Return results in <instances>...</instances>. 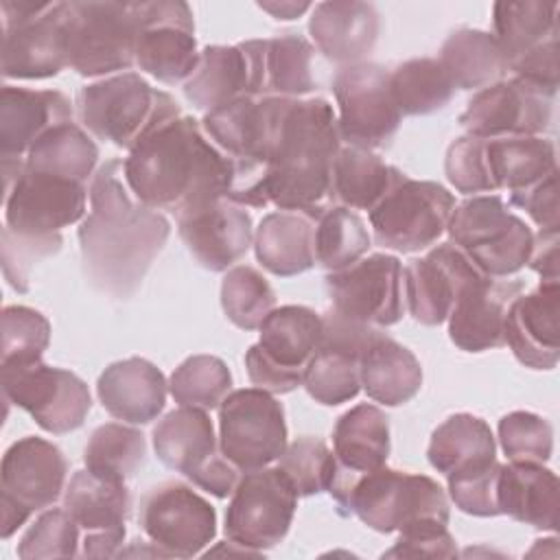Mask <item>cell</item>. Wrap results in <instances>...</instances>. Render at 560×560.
<instances>
[{
    "instance_id": "6da1fadb",
    "label": "cell",
    "mask_w": 560,
    "mask_h": 560,
    "mask_svg": "<svg viewBox=\"0 0 560 560\" xmlns=\"http://www.w3.org/2000/svg\"><path fill=\"white\" fill-rule=\"evenodd\" d=\"M88 197L90 212L79 225L83 271L101 293L127 300L162 254L171 223L133 197L118 158L96 168Z\"/></svg>"
},
{
    "instance_id": "7a4b0ae2",
    "label": "cell",
    "mask_w": 560,
    "mask_h": 560,
    "mask_svg": "<svg viewBox=\"0 0 560 560\" xmlns=\"http://www.w3.org/2000/svg\"><path fill=\"white\" fill-rule=\"evenodd\" d=\"M122 173L138 201L175 217L210 197H232L236 186V164L192 116L173 118L140 140L122 160Z\"/></svg>"
},
{
    "instance_id": "3957f363",
    "label": "cell",
    "mask_w": 560,
    "mask_h": 560,
    "mask_svg": "<svg viewBox=\"0 0 560 560\" xmlns=\"http://www.w3.org/2000/svg\"><path fill=\"white\" fill-rule=\"evenodd\" d=\"M341 147L337 114L326 98H291L262 175L265 206L324 208Z\"/></svg>"
},
{
    "instance_id": "277c9868",
    "label": "cell",
    "mask_w": 560,
    "mask_h": 560,
    "mask_svg": "<svg viewBox=\"0 0 560 560\" xmlns=\"http://www.w3.org/2000/svg\"><path fill=\"white\" fill-rule=\"evenodd\" d=\"M328 492L343 514H354L381 534L448 525L451 516L446 492L435 479L387 466L361 475L337 468Z\"/></svg>"
},
{
    "instance_id": "5b68a950",
    "label": "cell",
    "mask_w": 560,
    "mask_h": 560,
    "mask_svg": "<svg viewBox=\"0 0 560 560\" xmlns=\"http://www.w3.org/2000/svg\"><path fill=\"white\" fill-rule=\"evenodd\" d=\"M74 105L88 133L127 151L164 122L182 116L177 101L138 72H120L83 85Z\"/></svg>"
},
{
    "instance_id": "8992f818",
    "label": "cell",
    "mask_w": 560,
    "mask_h": 560,
    "mask_svg": "<svg viewBox=\"0 0 560 560\" xmlns=\"http://www.w3.org/2000/svg\"><path fill=\"white\" fill-rule=\"evenodd\" d=\"M446 232L451 243L490 278L521 271L534 245L532 228L510 212L501 195H475L455 203Z\"/></svg>"
},
{
    "instance_id": "52a82bcc",
    "label": "cell",
    "mask_w": 560,
    "mask_h": 560,
    "mask_svg": "<svg viewBox=\"0 0 560 560\" xmlns=\"http://www.w3.org/2000/svg\"><path fill=\"white\" fill-rule=\"evenodd\" d=\"M133 2H66L68 66L81 77L129 72L136 63Z\"/></svg>"
},
{
    "instance_id": "ba28073f",
    "label": "cell",
    "mask_w": 560,
    "mask_h": 560,
    "mask_svg": "<svg viewBox=\"0 0 560 560\" xmlns=\"http://www.w3.org/2000/svg\"><path fill=\"white\" fill-rule=\"evenodd\" d=\"M260 339L245 352L247 376L269 394H289L304 383L306 368L322 339V313L287 304L260 324Z\"/></svg>"
},
{
    "instance_id": "9c48e42d",
    "label": "cell",
    "mask_w": 560,
    "mask_h": 560,
    "mask_svg": "<svg viewBox=\"0 0 560 560\" xmlns=\"http://www.w3.org/2000/svg\"><path fill=\"white\" fill-rule=\"evenodd\" d=\"M2 77L50 79L68 66L66 2L2 0Z\"/></svg>"
},
{
    "instance_id": "30bf717a",
    "label": "cell",
    "mask_w": 560,
    "mask_h": 560,
    "mask_svg": "<svg viewBox=\"0 0 560 560\" xmlns=\"http://www.w3.org/2000/svg\"><path fill=\"white\" fill-rule=\"evenodd\" d=\"M455 210V197L438 182L400 173L387 195L370 210L376 245L413 254L438 243Z\"/></svg>"
},
{
    "instance_id": "8fae6325",
    "label": "cell",
    "mask_w": 560,
    "mask_h": 560,
    "mask_svg": "<svg viewBox=\"0 0 560 560\" xmlns=\"http://www.w3.org/2000/svg\"><path fill=\"white\" fill-rule=\"evenodd\" d=\"M298 492L276 468H256L241 475L225 510V536L254 553L276 547L291 529Z\"/></svg>"
},
{
    "instance_id": "7c38bea8",
    "label": "cell",
    "mask_w": 560,
    "mask_h": 560,
    "mask_svg": "<svg viewBox=\"0 0 560 560\" xmlns=\"http://www.w3.org/2000/svg\"><path fill=\"white\" fill-rule=\"evenodd\" d=\"M341 142L359 149H383L396 136L402 114L389 90V70L361 61L341 66L332 77Z\"/></svg>"
},
{
    "instance_id": "4fadbf2b",
    "label": "cell",
    "mask_w": 560,
    "mask_h": 560,
    "mask_svg": "<svg viewBox=\"0 0 560 560\" xmlns=\"http://www.w3.org/2000/svg\"><path fill=\"white\" fill-rule=\"evenodd\" d=\"M219 446L241 472L269 466L287 448L282 405L260 387L230 392L219 405Z\"/></svg>"
},
{
    "instance_id": "5bb4252c",
    "label": "cell",
    "mask_w": 560,
    "mask_h": 560,
    "mask_svg": "<svg viewBox=\"0 0 560 560\" xmlns=\"http://www.w3.org/2000/svg\"><path fill=\"white\" fill-rule=\"evenodd\" d=\"M2 394L55 435L77 431L92 409L90 389L74 372L42 361L2 365Z\"/></svg>"
},
{
    "instance_id": "9a60e30c",
    "label": "cell",
    "mask_w": 560,
    "mask_h": 560,
    "mask_svg": "<svg viewBox=\"0 0 560 560\" xmlns=\"http://www.w3.org/2000/svg\"><path fill=\"white\" fill-rule=\"evenodd\" d=\"M330 308L339 315L387 328L402 319V265L392 254H370L354 265L326 276Z\"/></svg>"
},
{
    "instance_id": "2e32d148",
    "label": "cell",
    "mask_w": 560,
    "mask_h": 560,
    "mask_svg": "<svg viewBox=\"0 0 560 560\" xmlns=\"http://www.w3.org/2000/svg\"><path fill=\"white\" fill-rule=\"evenodd\" d=\"M136 66L162 83H186L199 52L192 11L182 0L133 2Z\"/></svg>"
},
{
    "instance_id": "e0dca14e",
    "label": "cell",
    "mask_w": 560,
    "mask_h": 560,
    "mask_svg": "<svg viewBox=\"0 0 560 560\" xmlns=\"http://www.w3.org/2000/svg\"><path fill=\"white\" fill-rule=\"evenodd\" d=\"M138 518L151 545L168 558H192L217 536V512L210 501L179 481L153 486L140 501Z\"/></svg>"
},
{
    "instance_id": "ac0fdd59",
    "label": "cell",
    "mask_w": 560,
    "mask_h": 560,
    "mask_svg": "<svg viewBox=\"0 0 560 560\" xmlns=\"http://www.w3.org/2000/svg\"><path fill=\"white\" fill-rule=\"evenodd\" d=\"M88 188L74 179L24 166L4 190V228L22 236H50L83 221Z\"/></svg>"
},
{
    "instance_id": "d6986e66",
    "label": "cell",
    "mask_w": 560,
    "mask_h": 560,
    "mask_svg": "<svg viewBox=\"0 0 560 560\" xmlns=\"http://www.w3.org/2000/svg\"><path fill=\"white\" fill-rule=\"evenodd\" d=\"M556 94L523 79H501L479 90L459 116L468 136H540L551 127Z\"/></svg>"
},
{
    "instance_id": "ffe728a7",
    "label": "cell",
    "mask_w": 560,
    "mask_h": 560,
    "mask_svg": "<svg viewBox=\"0 0 560 560\" xmlns=\"http://www.w3.org/2000/svg\"><path fill=\"white\" fill-rule=\"evenodd\" d=\"M175 219L186 249L208 271L232 269L254 243L249 212L228 195L199 201Z\"/></svg>"
},
{
    "instance_id": "44dd1931",
    "label": "cell",
    "mask_w": 560,
    "mask_h": 560,
    "mask_svg": "<svg viewBox=\"0 0 560 560\" xmlns=\"http://www.w3.org/2000/svg\"><path fill=\"white\" fill-rule=\"evenodd\" d=\"M483 276L457 245L440 243L402 269L405 306L418 324L440 326L448 319L459 293Z\"/></svg>"
},
{
    "instance_id": "7402d4cb",
    "label": "cell",
    "mask_w": 560,
    "mask_h": 560,
    "mask_svg": "<svg viewBox=\"0 0 560 560\" xmlns=\"http://www.w3.org/2000/svg\"><path fill=\"white\" fill-rule=\"evenodd\" d=\"M63 508L85 529L83 556H118L125 542V521L131 512V494L125 481L77 470L66 486Z\"/></svg>"
},
{
    "instance_id": "603a6c76",
    "label": "cell",
    "mask_w": 560,
    "mask_h": 560,
    "mask_svg": "<svg viewBox=\"0 0 560 560\" xmlns=\"http://www.w3.org/2000/svg\"><path fill=\"white\" fill-rule=\"evenodd\" d=\"M66 475L68 462L59 446L35 435L20 438L2 457L0 499L33 514L61 497Z\"/></svg>"
},
{
    "instance_id": "cb8c5ba5",
    "label": "cell",
    "mask_w": 560,
    "mask_h": 560,
    "mask_svg": "<svg viewBox=\"0 0 560 560\" xmlns=\"http://www.w3.org/2000/svg\"><path fill=\"white\" fill-rule=\"evenodd\" d=\"M184 96L206 114L243 96H260L258 39L206 46L184 83Z\"/></svg>"
},
{
    "instance_id": "d4e9b609",
    "label": "cell",
    "mask_w": 560,
    "mask_h": 560,
    "mask_svg": "<svg viewBox=\"0 0 560 560\" xmlns=\"http://www.w3.org/2000/svg\"><path fill=\"white\" fill-rule=\"evenodd\" d=\"M505 343L532 370H551L560 359V284H540L514 298L505 317Z\"/></svg>"
},
{
    "instance_id": "484cf974",
    "label": "cell",
    "mask_w": 560,
    "mask_h": 560,
    "mask_svg": "<svg viewBox=\"0 0 560 560\" xmlns=\"http://www.w3.org/2000/svg\"><path fill=\"white\" fill-rule=\"evenodd\" d=\"M523 282L483 276L468 284L448 315V337L464 352H483L505 343V317Z\"/></svg>"
},
{
    "instance_id": "4316f807",
    "label": "cell",
    "mask_w": 560,
    "mask_h": 560,
    "mask_svg": "<svg viewBox=\"0 0 560 560\" xmlns=\"http://www.w3.org/2000/svg\"><path fill=\"white\" fill-rule=\"evenodd\" d=\"M96 394L112 418L127 424H149L166 405L168 383L158 365L142 357H129L101 372Z\"/></svg>"
},
{
    "instance_id": "83f0119b",
    "label": "cell",
    "mask_w": 560,
    "mask_h": 560,
    "mask_svg": "<svg viewBox=\"0 0 560 560\" xmlns=\"http://www.w3.org/2000/svg\"><path fill=\"white\" fill-rule=\"evenodd\" d=\"M381 18L370 2L330 0L313 7L308 33L317 50L335 63H361L376 46Z\"/></svg>"
},
{
    "instance_id": "f1b7e54d",
    "label": "cell",
    "mask_w": 560,
    "mask_h": 560,
    "mask_svg": "<svg viewBox=\"0 0 560 560\" xmlns=\"http://www.w3.org/2000/svg\"><path fill=\"white\" fill-rule=\"evenodd\" d=\"M68 120H72V105L59 90L2 85L0 158H26L48 129Z\"/></svg>"
},
{
    "instance_id": "f546056e",
    "label": "cell",
    "mask_w": 560,
    "mask_h": 560,
    "mask_svg": "<svg viewBox=\"0 0 560 560\" xmlns=\"http://www.w3.org/2000/svg\"><path fill=\"white\" fill-rule=\"evenodd\" d=\"M153 451L164 466L192 483L223 455L208 411L182 405L153 427Z\"/></svg>"
},
{
    "instance_id": "4dcf8cb0",
    "label": "cell",
    "mask_w": 560,
    "mask_h": 560,
    "mask_svg": "<svg viewBox=\"0 0 560 560\" xmlns=\"http://www.w3.org/2000/svg\"><path fill=\"white\" fill-rule=\"evenodd\" d=\"M324 208L276 210L265 214L254 232L256 260L280 278L298 276L315 267V225Z\"/></svg>"
},
{
    "instance_id": "1f68e13d",
    "label": "cell",
    "mask_w": 560,
    "mask_h": 560,
    "mask_svg": "<svg viewBox=\"0 0 560 560\" xmlns=\"http://www.w3.org/2000/svg\"><path fill=\"white\" fill-rule=\"evenodd\" d=\"M483 168L492 195H516L558 171L556 144L542 136L483 138Z\"/></svg>"
},
{
    "instance_id": "d6a6232c",
    "label": "cell",
    "mask_w": 560,
    "mask_h": 560,
    "mask_svg": "<svg viewBox=\"0 0 560 560\" xmlns=\"http://www.w3.org/2000/svg\"><path fill=\"white\" fill-rule=\"evenodd\" d=\"M558 477L536 462L501 464L499 512L536 529L558 527Z\"/></svg>"
},
{
    "instance_id": "836d02e7",
    "label": "cell",
    "mask_w": 560,
    "mask_h": 560,
    "mask_svg": "<svg viewBox=\"0 0 560 560\" xmlns=\"http://www.w3.org/2000/svg\"><path fill=\"white\" fill-rule=\"evenodd\" d=\"M359 372L365 394L385 407L409 402L422 387V365L416 354L385 332H378L365 348Z\"/></svg>"
},
{
    "instance_id": "e575fe53",
    "label": "cell",
    "mask_w": 560,
    "mask_h": 560,
    "mask_svg": "<svg viewBox=\"0 0 560 560\" xmlns=\"http://www.w3.org/2000/svg\"><path fill=\"white\" fill-rule=\"evenodd\" d=\"M337 468L361 475L385 466L389 457V422L381 407L361 402L339 416L332 429Z\"/></svg>"
},
{
    "instance_id": "d590c367",
    "label": "cell",
    "mask_w": 560,
    "mask_h": 560,
    "mask_svg": "<svg viewBox=\"0 0 560 560\" xmlns=\"http://www.w3.org/2000/svg\"><path fill=\"white\" fill-rule=\"evenodd\" d=\"M400 168L387 164L370 149L341 147L335 164L328 199L350 210H372L400 177Z\"/></svg>"
},
{
    "instance_id": "8d00e7d4",
    "label": "cell",
    "mask_w": 560,
    "mask_h": 560,
    "mask_svg": "<svg viewBox=\"0 0 560 560\" xmlns=\"http://www.w3.org/2000/svg\"><path fill=\"white\" fill-rule=\"evenodd\" d=\"M558 13L560 4L553 0L494 2L492 35L508 66L558 39Z\"/></svg>"
},
{
    "instance_id": "74e56055",
    "label": "cell",
    "mask_w": 560,
    "mask_h": 560,
    "mask_svg": "<svg viewBox=\"0 0 560 560\" xmlns=\"http://www.w3.org/2000/svg\"><path fill=\"white\" fill-rule=\"evenodd\" d=\"M438 61L446 70L455 90H483L503 79L508 61L492 33L481 28L453 31L442 48Z\"/></svg>"
},
{
    "instance_id": "f35d334b",
    "label": "cell",
    "mask_w": 560,
    "mask_h": 560,
    "mask_svg": "<svg viewBox=\"0 0 560 560\" xmlns=\"http://www.w3.org/2000/svg\"><path fill=\"white\" fill-rule=\"evenodd\" d=\"M258 77L260 96L300 98L311 94L315 90L313 46L295 33L258 39Z\"/></svg>"
},
{
    "instance_id": "ab89813d",
    "label": "cell",
    "mask_w": 560,
    "mask_h": 560,
    "mask_svg": "<svg viewBox=\"0 0 560 560\" xmlns=\"http://www.w3.org/2000/svg\"><path fill=\"white\" fill-rule=\"evenodd\" d=\"M427 457L438 472L448 477L497 459V442L479 416L453 413L431 433Z\"/></svg>"
},
{
    "instance_id": "60d3db41",
    "label": "cell",
    "mask_w": 560,
    "mask_h": 560,
    "mask_svg": "<svg viewBox=\"0 0 560 560\" xmlns=\"http://www.w3.org/2000/svg\"><path fill=\"white\" fill-rule=\"evenodd\" d=\"M96 162V142L72 120L48 129L24 158V166L31 171L59 175L79 184H88L94 177Z\"/></svg>"
},
{
    "instance_id": "b9f144b4",
    "label": "cell",
    "mask_w": 560,
    "mask_h": 560,
    "mask_svg": "<svg viewBox=\"0 0 560 560\" xmlns=\"http://www.w3.org/2000/svg\"><path fill=\"white\" fill-rule=\"evenodd\" d=\"M389 90L402 116L435 114L455 96L453 81L433 57H416L398 63L389 72Z\"/></svg>"
},
{
    "instance_id": "7bdbcfd3",
    "label": "cell",
    "mask_w": 560,
    "mask_h": 560,
    "mask_svg": "<svg viewBox=\"0 0 560 560\" xmlns=\"http://www.w3.org/2000/svg\"><path fill=\"white\" fill-rule=\"evenodd\" d=\"M370 243V232L354 210L330 203L319 212L315 225V262L328 273L361 260Z\"/></svg>"
},
{
    "instance_id": "ee69618b",
    "label": "cell",
    "mask_w": 560,
    "mask_h": 560,
    "mask_svg": "<svg viewBox=\"0 0 560 560\" xmlns=\"http://www.w3.org/2000/svg\"><path fill=\"white\" fill-rule=\"evenodd\" d=\"M147 459V440L136 427L105 422L96 427L83 448V464L90 472L127 481Z\"/></svg>"
},
{
    "instance_id": "f6af8a7d",
    "label": "cell",
    "mask_w": 560,
    "mask_h": 560,
    "mask_svg": "<svg viewBox=\"0 0 560 560\" xmlns=\"http://www.w3.org/2000/svg\"><path fill=\"white\" fill-rule=\"evenodd\" d=\"M232 389L230 368L212 354H192L184 359L168 378V392L182 407L219 409Z\"/></svg>"
},
{
    "instance_id": "bcb514c9",
    "label": "cell",
    "mask_w": 560,
    "mask_h": 560,
    "mask_svg": "<svg viewBox=\"0 0 560 560\" xmlns=\"http://www.w3.org/2000/svg\"><path fill=\"white\" fill-rule=\"evenodd\" d=\"M221 308L236 328L256 330L276 308V293L258 269L236 265L223 276Z\"/></svg>"
},
{
    "instance_id": "7dc6e473",
    "label": "cell",
    "mask_w": 560,
    "mask_h": 560,
    "mask_svg": "<svg viewBox=\"0 0 560 560\" xmlns=\"http://www.w3.org/2000/svg\"><path fill=\"white\" fill-rule=\"evenodd\" d=\"M282 475L289 479L298 497H313L328 492L337 470L335 453L322 438L302 435L287 444L282 455L276 459Z\"/></svg>"
},
{
    "instance_id": "c3c4849f",
    "label": "cell",
    "mask_w": 560,
    "mask_h": 560,
    "mask_svg": "<svg viewBox=\"0 0 560 560\" xmlns=\"http://www.w3.org/2000/svg\"><path fill=\"white\" fill-rule=\"evenodd\" d=\"M306 394L326 407L352 400L361 392L359 359L339 350L317 348L304 374Z\"/></svg>"
},
{
    "instance_id": "681fc988",
    "label": "cell",
    "mask_w": 560,
    "mask_h": 560,
    "mask_svg": "<svg viewBox=\"0 0 560 560\" xmlns=\"http://www.w3.org/2000/svg\"><path fill=\"white\" fill-rule=\"evenodd\" d=\"M50 343V322L35 308L11 304L2 308V365L42 361Z\"/></svg>"
},
{
    "instance_id": "f907efd6",
    "label": "cell",
    "mask_w": 560,
    "mask_h": 560,
    "mask_svg": "<svg viewBox=\"0 0 560 560\" xmlns=\"http://www.w3.org/2000/svg\"><path fill=\"white\" fill-rule=\"evenodd\" d=\"M22 560H48L79 556V525L66 508L46 510L20 538Z\"/></svg>"
},
{
    "instance_id": "816d5d0a",
    "label": "cell",
    "mask_w": 560,
    "mask_h": 560,
    "mask_svg": "<svg viewBox=\"0 0 560 560\" xmlns=\"http://www.w3.org/2000/svg\"><path fill=\"white\" fill-rule=\"evenodd\" d=\"M499 444L510 462L545 464L553 451V429L538 413L510 411L499 420Z\"/></svg>"
},
{
    "instance_id": "f5cc1de1",
    "label": "cell",
    "mask_w": 560,
    "mask_h": 560,
    "mask_svg": "<svg viewBox=\"0 0 560 560\" xmlns=\"http://www.w3.org/2000/svg\"><path fill=\"white\" fill-rule=\"evenodd\" d=\"M501 462L492 459L446 477L448 494L457 510L470 516H499Z\"/></svg>"
},
{
    "instance_id": "db71d44e",
    "label": "cell",
    "mask_w": 560,
    "mask_h": 560,
    "mask_svg": "<svg viewBox=\"0 0 560 560\" xmlns=\"http://www.w3.org/2000/svg\"><path fill=\"white\" fill-rule=\"evenodd\" d=\"M61 249V234L50 236H22L11 232L9 228L2 230V271L9 284L18 293L28 291V271L33 262L52 256Z\"/></svg>"
},
{
    "instance_id": "11a10c76",
    "label": "cell",
    "mask_w": 560,
    "mask_h": 560,
    "mask_svg": "<svg viewBox=\"0 0 560 560\" xmlns=\"http://www.w3.org/2000/svg\"><path fill=\"white\" fill-rule=\"evenodd\" d=\"M398 540L392 549H387L385 558H453L457 556L455 538L451 536L446 525H433V527H416L398 532Z\"/></svg>"
},
{
    "instance_id": "9f6ffc18",
    "label": "cell",
    "mask_w": 560,
    "mask_h": 560,
    "mask_svg": "<svg viewBox=\"0 0 560 560\" xmlns=\"http://www.w3.org/2000/svg\"><path fill=\"white\" fill-rule=\"evenodd\" d=\"M510 203L525 210L538 230H560V206H558V171L532 188L510 195Z\"/></svg>"
},
{
    "instance_id": "6f0895ef",
    "label": "cell",
    "mask_w": 560,
    "mask_h": 560,
    "mask_svg": "<svg viewBox=\"0 0 560 560\" xmlns=\"http://www.w3.org/2000/svg\"><path fill=\"white\" fill-rule=\"evenodd\" d=\"M558 243L560 230H538V234H534L527 267L536 271L540 280L558 282Z\"/></svg>"
},
{
    "instance_id": "680465c9",
    "label": "cell",
    "mask_w": 560,
    "mask_h": 560,
    "mask_svg": "<svg viewBox=\"0 0 560 560\" xmlns=\"http://www.w3.org/2000/svg\"><path fill=\"white\" fill-rule=\"evenodd\" d=\"M258 9L269 13L276 20H295L308 9H313L311 2H295V0H262L258 2Z\"/></svg>"
}]
</instances>
